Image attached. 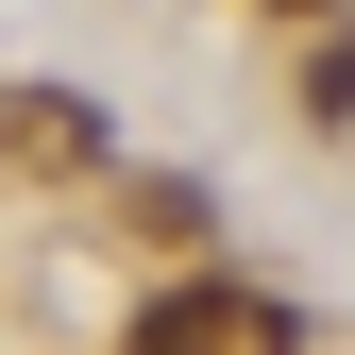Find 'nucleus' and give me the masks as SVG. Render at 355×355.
<instances>
[{"label": "nucleus", "instance_id": "obj_1", "mask_svg": "<svg viewBox=\"0 0 355 355\" xmlns=\"http://www.w3.org/2000/svg\"><path fill=\"white\" fill-rule=\"evenodd\" d=\"M136 355H304V322H288L271 288H153Z\"/></svg>", "mask_w": 355, "mask_h": 355}, {"label": "nucleus", "instance_id": "obj_2", "mask_svg": "<svg viewBox=\"0 0 355 355\" xmlns=\"http://www.w3.org/2000/svg\"><path fill=\"white\" fill-rule=\"evenodd\" d=\"M102 169V102L85 85H0V187H68Z\"/></svg>", "mask_w": 355, "mask_h": 355}, {"label": "nucleus", "instance_id": "obj_3", "mask_svg": "<svg viewBox=\"0 0 355 355\" xmlns=\"http://www.w3.org/2000/svg\"><path fill=\"white\" fill-rule=\"evenodd\" d=\"M304 102H322V119H355V17L322 34V51H304Z\"/></svg>", "mask_w": 355, "mask_h": 355}, {"label": "nucleus", "instance_id": "obj_4", "mask_svg": "<svg viewBox=\"0 0 355 355\" xmlns=\"http://www.w3.org/2000/svg\"><path fill=\"white\" fill-rule=\"evenodd\" d=\"M271 17H322V0H271Z\"/></svg>", "mask_w": 355, "mask_h": 355}]
</instances>
